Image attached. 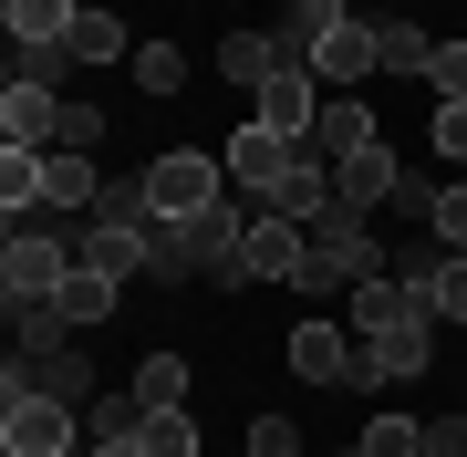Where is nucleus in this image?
<instances>
[{
  "instance_id": "obj_32",
  "label": "nucleus",
  "mask_w": 467,
  "mask_h": 457,
  "mask_svg": "<svg viewBox=\"0 0 467 457\" xmlns=\"http://www.w3.org/2000/svg\"><path fill=\"white\" fill-rule=\"evenodd\" d=\"M63 73H73V42H32V52H21V84H52V94H63Z\"/></svg>"
},
{
  "instance_id": "obj_26",
  "label": "nucleus",
  "mask_w": 467,
  "mask_h": 457,
  "mask_svg": "<svg viewBox=\"0 0 467 457\" xmlns=\"http://www.w3.org/2000/svg\"><path fill=\"white\" fill-rule=\"evenodd\" d=\"M146 457H198V416L187 406H146V437H135Z\"/></svg>"
},
{
  "instance_id": "obj_25",
  "label": "nucleus",
  "mask_w": 467,
  "mask_h": 457,
  "mask_svg": "<svg viewBox=\"0 0 467 457\" xmlns=\"http://www.w3.org/2000/svg\"><path fill=\"white\" fill-rule=\"evenodd\" d=\"M146 271H156V281H177V291L198 281V271H187V219H146Z\"/></svg>"
},
{
  "instance_id": "obj_37",
  "label": "nucleus",
  "mask_w": 467,
  "mask_h": 457,
  "mask_svg": "<svg viewBox=\"0 0 467 457\" xmlns=\"http://www.w3.org/2000/svg\"><path fill=\"white\" fill-rule=\"evenodd\" d=\"M426 457H467V416H426Z\"/></svg>"
},
{
  "instance_id": "obj_17",
  "label": "nucleus",
  "mask_w": 467,
  "mask_h": 457,
  "mask_svg": "<svg viewBox=\"0 0 467 457\" xmlns=\"http://www.w3.org/2000/svg\"><path fill=\"white\" fill-rule=\"evenodd\" d=\"M270 208H281V219H322V208H333V156L301 146V156H291V177L270 187Z\"/></svg>"
},
{
  "instance_id": "obj_2",
  "label": "nucleus",
  "mask_w": 467,
  "mask_h": 457,
  "mask_svg": "<svg viewBox=\"0 0 467 457\" xmlns=\"http://www.w3.org/2000/svg\"><path fill=\"white\" fill-rule=\"evenodd\" d=\"M426 364H436V312H405V322H384V333H353V395L416 385Z\"/></svg>"
},
{
  "instance_id": "obj_24",
  "label": "nucleus",
  "mask_w": 467,
  "mask_h": 457,
  "mask_svg": "<svg viewBox=\"0 0 467 457\" xmlns=\"http://www.w3.org/2000/svg\"><path fill=\"white\" fill-rule=\"evenodd\" d=\"M353 457H426V426H416V416H364Z\"/></svg>"
},
{
  "instance_id": "obj_1",
  "label": "nucleus",
  "mask_w": 467,
  "mask_h": 457,
  "mask_svg": "<svg viewBox=\"0 0 467 457\" xmlns=\"http://www.w3.org/2000/svg\"><path fill=\"white\" fill-rule=\"evenodd\" d=\"M384 281V250H374V229H364V208H322V219H301V291H364Z\"/></svg>"
},
{
  "instance_id": "obj_23",
  "label": "nucleus",
  "mask_w": 467,
  "mask_h": 457,
  "mask_svg": "<svg viewBox=\"0 0 467 457\" xmlns=\"http://www.w3.org/2000/svg\"><path fill=\"white\" fill-rule=\"evenodd\" d=\"M52 302H63V322H73V333H94V322H115V281H104V271H73Z\"/></svg>"
},
{
  "instance_id": "obj_28",
  "label": "nucleus",
  "mask_w": 467,
  "mask_h": 457,
  "mask_svg": "<svg viewBox=\"0 0 467 457\" xmlns=\"http://www.w3.org/2000/svg\"><path fill=\"white\" fill-rule=\"evenodd\" d=\"M187 84V52L177 42H135V94H177Z\"/></svg>"
},
{
  "instance_id": "obj_40",
  "label": "nucleus",
  "mask_w": 467,
  "mask_h": 457,
  "mask_svg": "<svg viewBox=\"0 0 467 457\" xmlns=\"http://www.w3.org/2000/svg\"><path fill=\"white\" fill-rule=\"evenodd\" d=\"M457 32H467V21H457Z\"/></svg>"
},
{
  "instance_id": "obj_18",
  "label": "nucleus",
  "mask_w": 467,
  "mask_h": 457,
  "mask_svg": "<svg viewBox=\"0 0 467 457\" xmlns=\"http://www.w3.org/2000/svg\"><path fill=\"white\" fill-rule=\"evenodd\" d=\"M11 52H32V42H73V21H84V0H11Z\"/></svg>"
},
{
  "instance_id": "obj_9",
  "label": "nucleus",
  "mask_w": 467,
  "mask_h": 457,
  "mask_svg": "<svg viewBox=\"0 0 467 457\" xmlns=\"http://www.w3.org/2000/svg\"><path fill=\"white\" fill-rule=\"evenodd\" d=\"M395 177H405V167H395V146L374 136V146H353L343 167H333V198H343V208H364V219H374V208H395Z\"/></svg>"
},
{
  "instance_id": "obj_21",
  "label": "nucleus",
  "mask_w": 467,
  "mask_h": 457,
  "mask_svg": "<svg viewBox=\"0 0 467 457\" xmlns=\"http://www.w3.org/2000/svg\"><path fill=\"white\" fill-rule=\"evenodd\" d=\"M333 21H353V0H281V42L301 52V63H312V42L333 32Z\"/></svg>"
},
{
  "instance_id": "obj_38",
  "label": "nucleus",
  "mask_w": 467,
  "mask_h": 457,
  "mask_svg": "<svg viewBox=\"0 0 467 457\" xmlns=\"http://www.w3.org/2000/svg\"><path fill=\"white\" fill-rule=\"evenodd\" d=\"M73 457H84V447H73Z\"/></svg>"
},
{
  "instance_id": "obj_29",
  "label": "nucleus",
  "mask_w": 467,
  "mask_h": 457,
  "mask_svg": "<svg viewBox=\"0 0 467 457\" xmlns=\"http://www.w3.org/2000/svg\"><path fill=\"white\" fill-rule=\"evenodd\" d=\"M135 395L146 406H187V354H146L135 364Z\"/></svg>"
},
{
  "instance_id": "obj_6",
  "label": "nucleus",
  "mask_w": 467,
  "mask_h": 457,
  "mask_svg": "<svg viewBox=\"0 0 467 457\" xmlns=\"http://www.w3.org/2000/svg\"><path fill=\"white\" fill-rule=\"evenodd\" d=\"M0 395H52V406H73V416H84V406H94V364L73 354V343H52V354H11Z\"/></svg>"
},
{
  "instance_id": "obj_11",
  "label": "nucleus",
  "mask_w": 467,
  "mask_h": 457,
  "mask_svg": "<svg viewBox=\"0 0 467 457\" xmlns=\"http://www.w3.org/2000/svg\"><path fill=\"white\" fill-rule=\"evenodd\" d=\"M281 354H291L301 385H353V333H343V322H301Z\"/></svg>"
},
{
  "instance_id": "obj_39",
  "label": "nucleus",
  "mask_w": 467,
  "mask_h": 457,
  "mask_svg": "<svg viewBox=\"0 0 467 457\" xmlns=\"http://www.w3.org/2000/svg\"><path fill=\"white\" fill-rule=\"evenodd\" d=\"M395 11H405V0H395Z\"/></svg>"
},
{
  "instance_id": "obj_34",
  "label": "nucleus",
  "mask_w": 467,
  "mask_h": 457,
  "mask_svg": "<svg viewBox=\"0 0 467 457\" xmlns=\"http://www.w3.org/2000/svg\"><path fill=\"white\" fill-rule=\"evenodd\" d=\"M250 457H301V426L291 416H250Z\"/></svg>"
},
{
  "instance_id": "obj_22",
  "label": "nucleus",
  "mask_w": 467,
  "mask_h": 457,
  "mask_svg": "<svg viewBox=\"0 0 467 457\" xmlns=\"http://www.w3.org/2000/svg\"><path fill=\"white\" fill-rule=\"evenodd\" d=\"M115 437H146V395H94L84 406V447H115Z\"/></svg>"
},
{
  "instance_id": "obj_8",
  "label": "nucleus",
  "mask_w": 467,
  "mask_h": 457,
  "mask_svg": "<svg viewBox=\"0 0 467 457\" xmlns=\"http://www.w3.org/2000/svg\"><path fill=\"white\" fill-rule=\"evenodd\" d=\"M312 73H322V94H353L364 73H384V63H374V21H364V11L333 21V32L312 42Z\"/></svg>"
},
{
  "instance_id": "obj_27",
  "label": "nucleus",
  "mask_w": 467,
  "mask_h": 457,
  "mask_svg": "<svg viewBox=\"0 0 467 457\" xmlns=\"http://www.w3.org/2000/svg\"><path fill=\"white\" fill-rule=\"evenodd\" d=\"M11 333H21V354H52V343H73V322L63 302H11Z\"/></svg>"
},
{
  "instance_id": "obj_15",
  "label": "nucleus",
  "mask_w": 467,
  "mask_h": 457,
  "mask_svg": "<svg viewBox=\"0 0 467 457\" xmlns=\"http://www.w3.org/2000/svg\"><path fill=\"white\" fill-rule=\"evenodd\" d=\"M250 281H301V219H281V208L250 219Z\"/></svg>"
},
{
  "instance_id": "obj_3",
  "label": "nucleus",
  "mask_w": 467,
  "mask_h": 457,
  "mask_svg": "<svg viewBox=\"0 0 467 457\" xmlns=\"http://www.w3.org/2000/svg\"><path fill=\"white\" fill-rule=\"evenodd\" d=\"M146 198H156V219H198V208L229 198V167L198 146H167V156H146Z\"/></svg>"
},
{
  "instance_id": "obj_14",
  "label": "nucleus",
  "mask_w": 467,
  "mask_h": 457,
  "mask_svg": "<svg viewBox=\"0 0 467 457\" xmlns=\"http://www.w3.org/2000/svg\"><path fill=\"white\" fill-rule=\"evenodd\" d=\"M73 260L104 281H135L146 271V229H115V219H84V239H73Z\"/></svg>"
},
{
  "instance_id": "obj_16",
  "label": "nucleus",
  "mask_w": 467,
  "mask_h": 457,
  "mask_svg": "<svg viewBox=\"0 0 467 457\" xmlns=\"http://www.w3.org/2000/svg\"><path fill=\"white\" fill-rule=\"evenodd\" d=\"M353 146H374V104H364V94H322V125H312V156H333V167H343Z\"/></svg>"
},
{
  "instance_id": "obj_36",
  "label": "nucleus",
  "mask_w": 467,
  "mask_h": 457,
  "mask_svg": "<svg viewBox=\"0 0 467 457\" xmlns=\"http://www.w3.org/2000/svg\"><path fill=\"white\" fill-rule=\"evenodd\" d=\"M436 239H447V250H467V177L436 198Z\"/></svg>"
},
{
  "instance_id": "obj_41",
  "label": "nucleus",
  "mask_w": 467,
  "mask_h": 457,
  "mask_svg": "<svg viewBox=\"0 0 467 457\" xmlns=\"http://www.w3.org/2000/svg\"><path fill=\"white\" fill-rule=\"evenodd\" d=\"M239 457H250V447H239Z\"/></svg>"
},
{
  "instance_id": "obj_4",
  "label": "nucleus",
  "mask_w": 467,
  "mask_h": 457,
  "mask_svg": "<svg viewBox=\"0 0 467 457\" xmlns=\"http://www.w3.org/2000/svg\"><path fill=\"white\" fill-rule=\"evenodd\" d=\"M250 125H270V136H291V146H312V125H322V73H312V63H281V73L250 94Z\"/></svg>"
},
{
  "instance_id": "obj_30",
  "label": "nucleus",
  "mask_w": 467,
  "mask_h": 457,
  "mask_svg": "<svg viewBox=\"0 0 467 457\" xmlns=\"http://www.w3.org/2000/svg\"><path fill=\"white\" fill-rule=\"evenodd\" d=\"M426 84H436V104H467V32L436 42V73H426Z\"/></svg>"
},
{
  "instance_id": "obj_5",
  "label": "nucleus",
  "mask_w": 467,
  "mask_h": 457,
  "mask_svg": "<svg viewBox=\"0 0 467 457\" xmlns=\"http://www.w3.org/2000/svg\"><path fill=\"white\" fill-rule=\"evenodd\" d=\"M0 447L11 457H73L84 447V416L52 406V395H11V406H0Z\"/></svg>"
},
{
  "instance_id": "obj_13",
  "label": "nucleus",
  "mask_w": 467,
  "mask_h": 457,
  "mask_svg": "<svg viewBox=\"0 0 467 457\" xmlns=\"http://www.w3.org/2000/svg\"><path fill=\"white\" fill-rule=\"evenodd\" d=\"M364 21H374V63L384 73H436V32L416 11H364Z\"/></svg>"
},
{
  "instance_id": "obj_19",
  "label": "nucleus",
  "mask_w": 467,
  "mask_h": 457,
  "mask_svg": "<svg viewBox=\"0 0 467 457\" xmlns=\"http://www.w3.org/2000/svg\"><path fill=\"white\" fill-rule=\"evenodd\" d=\"M73 63H135V32H125L115 11H94V0H84V21H73Z\"/></svg>"
},
{
  "instance_id": "obj_31",
  "label": "nucleus",
  "mask_w": 467,
  "mask_h": 457,
  "mask_svg": "<svg viewBox=\"0 0 467 457\" xmlns=\"http://www.w3.org/2000/svg\"><path fill=\"white\" fill-rule=\"evenodd\" d=\"M426 146H436V167H467V104H436Z\"/></svg>"
},
{
  "instance_id": "obj_35",
  "label": "nucleus",
  "mask_w": 467,
  "mask_h": 457,
  "mask_svg": "<svg viewBox=\"0 0 467 457\" xmlns=\"http://www.w3.org/2000/svg\"><path fill=\"white\" fill-rule=\"evenodd\" d=\"M436 322H467V250L436 271Z\"/></svg>"
},
{
  "instance_id": "obj_20",
  "label": "nucleus",
  "mask_w": 467,
  "mask_h": 457,
  "mask_svg": "<svg viewBox=\"0 0 467 457\" xmlns=\"http://www.w3.org/2000/svg\"><path fill=\"white\" fill-rule=\"evenodd\" d=\"M0 208H11V219L42 208V146H0Z\"/></svg>"
},
{
  "instance_id": "obj_12",
  "label": "nucleus",
  "mask_w": 467,
  "mask_h": 457,
  "mask_svg": "<svg viewBox=\"0 0 467 457\" xmlns=\"http://www.w3.org/2000/svg\"><path fill=\"white\" fill-rule=\"evenodd\" d=\"M63 104H73V94L21 84V73H11V94H0V136H11V146H52V136H63Z\"/></svg>"
},
{
  "instance_id": "obj_10",
  "label": "nucleus",
  "mask_w": 467,
  "mask_h": 457,
  "mask_svg": "<svg viewBox=\"0 0 467 457\" xmlns=\"http://www.w3.org/2000/svg\"><path fill=\"white\" fill-rule=\"evenodd\" d=\"M94 198H104L94 156H73V146H42V208H52V219H94Z\"/></svg>"
},
{
  "instance_id": "obj_33",
  "label": "nucleus",
  "mask_w": 467,
  "mask_h": 457,
  "mask_svg": "<svg viewBox=\"0 0 467 457\" xmlns=\"http://www.w3.org/2000/svg\"><path fill=\"white\" fill-rule=\"evenodd\" d=\"M52 146H73V156H104V115H94V104H63V136H52Z\"/></svg>"
},
{
  "instance_id": "obj_7",
  "label": "nucleus",
  "mask_w": 467,
  "mask_h": 457,
  "mask_svg": "<svg viewBox=\"0 0 467 457\" xmlns=\"http://www.w3.org/2000/svg\"><path fill=\"white\" fill-rule=\"evenodd\" d=\"M291 136H270V125H239V136H229V156H218V167H229V187H239V198H260L270 208V187H281L291 177Z\"/></svg>"
}]
</instances>
